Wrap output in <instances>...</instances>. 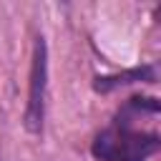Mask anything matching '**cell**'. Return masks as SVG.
<instances>
[{
    "mask_svg": "<svg viewBox=\"0 0 161 161\" xmlns=\"http://www.w3.org/2000/svg\"><path fill=\"white\" fill-rule=\"evenodd\" d=\"M158 148H161L158 133L133 128V118L118 111L113 123L93 138L91 153L98 161H146Z\"/></svg>",
    "mask_w": 161,
    "mask_h": 161,
    "instance_id": "cell-1",
    "label": "cell"
},
{
    "mask_svg": "<svg viewBox=\"0 0 161 161\" xmlns=\"http://www.w3.org/2000/svg\"><path fill=\"white\" fill-rule=\"evenodd\" d=\"M45 93H48V45L45 38L38 35L33 43V63L28 80V103L23 113V123L33 136H43L45 121Z\"/></svg>",
    "mask_w": 161,
    "mask_h": 161,
    "instance_id": "cell-2",
    "label": "cell"
},
{
    "mask_svg": "<svg viewBox=\"0 0 161 161\" xmlns=\"http://www.w3.org/2000/svg\"><path fill=\"white\" fill-rule=\"evenodd\" d=\"M156 80V68L153 65H136L128 68L123 73H113V75H96L93 88L98 93H111L116 88H126L133 83H153Z\"/></svg>",
    "mask_w": 161,
    "mask_h": 161,
    "instance_id": "cell-3",
    "label": "cell"
}]
</instances>
